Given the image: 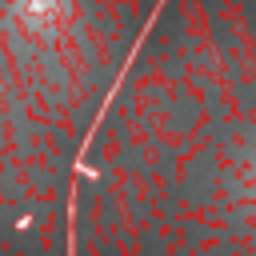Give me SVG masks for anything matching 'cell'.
I'll return each mask as SVG.
<instances>
[{
  "label": "cell",
  "instance_id": "obj_1",
  "mask_svg": "<svg viewBox=\"0 0 256 256\" xmlns=\"http://www.w3.org/2000/svg\"><path fill=\"white\" fill-rule=\"evenodd\" d=\"M4 24L24 44H60L76 20L72 0H0Z\"/></svg>",
  "mask_w": 256,
  "mask_h": 256
},
{
  "label": "cell",
  "instance_id": "obj_2",
  "mask_svg": "<svg viewBox=\"0 0 256 256\" xmlns=\"http://www.w3.org/2000/svg\"><path fill=\"white\" fill-rule=\"evenodd\" d=\"M252 200H256V168H252Z\"/></svg>",
  "mask_w": 256,
  "mask_h": 256
}]
</instances>
